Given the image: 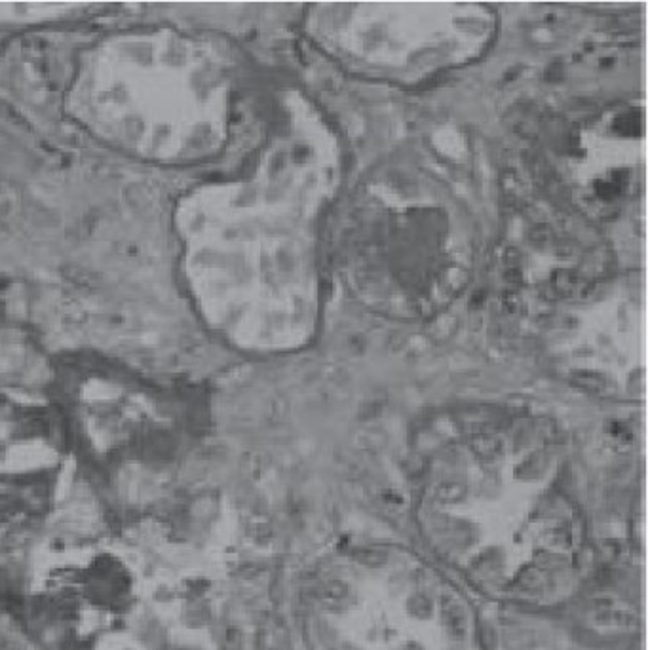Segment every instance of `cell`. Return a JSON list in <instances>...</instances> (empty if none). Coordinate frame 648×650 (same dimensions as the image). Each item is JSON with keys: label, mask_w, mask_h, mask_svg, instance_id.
I'll list each match as a JSON object with an SVG mask.
<instances>
[{"label": "cell", "mask_w": 648, "mask_h": 650, "mask_svg": "<svg viewBox=\"0 0 648 650\" xmlns=\"http://www.w3.org/2000/svg\"><path fill=\"white\" fill-rule=\"evenodd\" d=\"M58 380L71 456L107 508L139 518L177 485L189 426L162 388L115 369H84Z\"/></svg>", "instance_id": "cell-1"}, {"label": "cell", "mask_w": 648, "mask_h": 650, "mask_svg": "<svg viewBox=\"0 0 648 650\" xmlns=\"http://www.w3.org/2000/svg\"><path fill=\"white\" fill-rule=\"evenodd\" d=\"M48 371L33 333L0 312V540L48 521L73 462Z\"/></svg>", "instance_id": "cell-2"}, {"label": "cell", "mask_w": 648, "mask_h": 650, "mask_svg": "<svg viewBox=\"0 0 648 650\" xmlns=\"http://www.w3.org/2000/svg\"><path fill=\"white\" fill-rule=\"evenodd\" d=\"M21 610L48 650H133L145 612L139 570L105 538L51 542L31 557Z\"/></svg>", "instance_id": "cell-3"}]
</instances>
